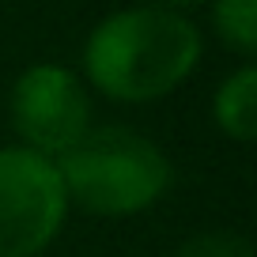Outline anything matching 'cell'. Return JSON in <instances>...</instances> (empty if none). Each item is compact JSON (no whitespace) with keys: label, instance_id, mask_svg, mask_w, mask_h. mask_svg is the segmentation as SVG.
<instances>
[{"label":"cell","instance_id":"6da1fadb","mask_svg":"<svg viewBox=\"0 0 257 257\" xmlns=\"http://www.w3.org/2000/svg\"><path fill=\"white\" fill-rule=\"evenodd\" d=\"M201 61L193 19L163 8H125L106 16L83 49L87 80L117 102H152L185 80Z\"/></svg>","mask_w":257,"mask_h":257},{"label":"cell","instance_id":"7a4b0ae2","mask_svg":"<svg viewBox=\"0 0 257 257\" xmlns=\"http://www.w3.org/2000/svg\"><path fill=\"white\" fill-rule=\"evenodd\" d=\"M64 197L91 216H133L155 204L170 185V163L133 128H87L53 159Z\"/></svg>","mask_w":257,"mask_h":257},{"label":"cell","instance_id":"3957f363","mask_svg":"<svg viewBox=\"0 0 257 257\" xmlns=\"http://www.w3.org/2000/svg\"><path fill=\"white\" fill-rule=\"evenodd\" d=\"M68 212L53 159L0 148V257H34L57 238Z\"/></svg>","mask_w":257,"mask_h":257},{"label":"cell","instance_id":"277c9868","mask_svg":"<svg viewBox=\"0 0 257 257\" xmlns=\"http://www.w3.org/2000/svg\"><path fill=\"white\" fill-rule=\"evenodd\" d=\"M12 125L23 148L57 159L91 128V102L83 83L64 64H34L12 87Z\"/></svg>","mask_w":257,"mask_h":257},{"label":"cell","instance_id":"5b68a950","mask_svg":"<svg viewBox=\"0 0 257 257\" xmlns=\"http://www.w3.org/2000/svg\"><path fill=\"white\" fill-rule=\"evenodd\" d=\"M216 125L231 140H253L257 133V68L242 64L234 76H227L216 91Z\"/></svg>","mask_w":257,"mask_h":257},{"label":"cell","instance_id":"8992f818","mask_svg":"<svg viewBox=\"0 0 257 257\" xmlns=\"http://www.w3.org/2000/svg\"><path fill=\"white\" fill-rule=\"evenodd\" d=\"M212 23H216L223 46L246 57L257 49V0H216Z\"/></svg>","mask_w":257,"mask_h":257},{"label":"cell","instance_id":"52a82bcc","mask_svg":"<svg viewBox=\"0 0 257 257\" xmlns=\"http://www.w3.org/2000/svg\"><path fill=\"white\" fill-rule=\"evenodd\" d=\"M174 257H253V249L238 234H201L189 238Z\"/></svg>","mask_w":257,"mask_h":257},{"label":"cell","instance_id":"ba28073f","mask_svg":"<svg viewBox=\"0 0 257 257\" xmlns=\"http://www.w3.org/2000/svg\"><path fill=\"white\" fill-rule=\"evenodd\" d=\"M140 8H163V12H189V8H201V4H208V0H137Z\"/></svg>","mask_w":257,"mask_h":257}]
</instances>
